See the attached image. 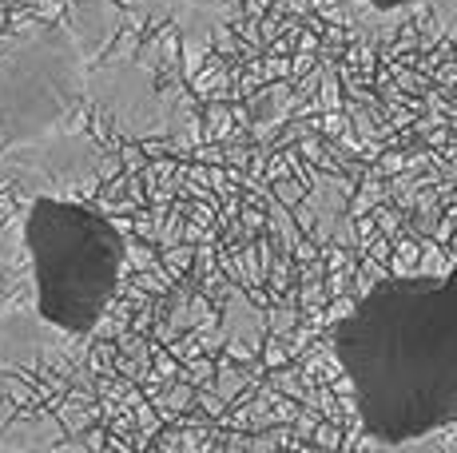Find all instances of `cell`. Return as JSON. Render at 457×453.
Here are the masks:
<instances>
[{"instance_id":"cell-1","label":"cell","mask_w":457,"mask_h":453,"mask_svg":"<svg viewBox=\"0 0 457 453\" xmlns=\"http://www.w3.org/2000/svg\"><path fill=\"white\" fill-rule=\"evenodd\" d=\"M334 354L374 446H418L457 425V259L390 275L334 326Z\"/></svg>"},{"instance_id":"cell-2","label":"cell","mask_w":457,"mask_h":453,"mask_svg":"<svg viewBox=\"0 0 457 453\" xmlns=\"http://www.w3.org/2000/svg\"><path fill=\"white\" fill-rule=\"evenodd\" d=\"M32 315L52 334H87L124 278V235L104 211L68 195H32L21 223Z\"/></svg>"},{"instance_id":"cell-3","label":"cell","mask_w":457,"mask_h":453,"mask_svg":"<svg viewBox=\"0 0 457 453\" xmlns=\"http://www.w3.org/2000/svg\"><path fill=\"white\" fill-rule=\"evenodd\" d=\"M87 100V52L72 24H40L0 52V155L76 132Z\"/></svg>"},{"instance_id":"cell-4","label":"cell","mask_w":457,"mask_h":453,"mask_svg":"<svg viewBox=\"0 0 457 453\" xmlns=\"http://www.w3.org/2000/svg\"><path fill=\"white\" fill-rule=\"evenodd\" d=\"M21 239H12L8 231H0V315L12 307L16 291L24 283V263H21Z\"/></svg>"},{"instance_id":"cell-5","label":"cell","mask_w":457,"mask_h":453,"mask_svg":"<svg viewBox=\"0 0 457 453\" xmlns=\"http://www.w3.org/2000/svg\"><path fill=\"white\" fill-rule=\"evenodd\" d=\"M354 4L378 8V12H402V8H418V4H429V0H354Z\"/></svg>"}]
</instances>
